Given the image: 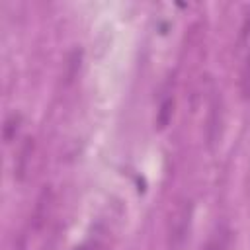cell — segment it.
Instances as JSON below:
<instances>
[{"label":"cell","instance_id":"3","mask_svg":"<svg viewBox=\"0 0 250 250\" xmlns=\"http://www.w3.org/2000/svg\"><path fill=\"white\" fill-rule=\"evenodd\" d=\"M33 150H35V141L33 137H23L18 152H16V158H14V178L18 182H23L27 172H29V166H31V158H33Z\"/></svg>","mask_w":250,"mask_h":250},{"label":"cell","instance_id":"9","mask_svg":"<svg viewBox=\"0 0 250 250\" xmlns=\"http://www.w3.org/2000/svg\"><path fill=\"white\" fill-rule=\"evenodd\" d=\"M229 248V230H219L211 236L203 250H227Z\"/></svg>","mask_w":250,"mask_h":250},{"label":"cell","instance_id":"5","mask_svg":"<svg viewBox=\"0 0 250 250\" xmlns=\"http://www.w3.org/2000/svg\"><path fill=\"white\" fill-rule=\"evenodd\" d=\"M80 61H82V51L80 49H74V51L68 53V59H66V64H64V82L66 84H70L78 76Z\"/></svg>","mask_w":250,"mask_h":250},{"label":"cell","instance_id":"10","mask_svg":"<svg viewBox=\"0 0 250 250\" xmlns=\"http://www.w3.org/2000/svg\"><path fill=\"white\" fill-rule=\"evenodd\" d=\"M240 43H250V10L246 12L242 27H240Z\"/></svg>","mask_w":250,"mask_h":250},{"label":"cell","instance_id":"6","mask_svg":"<svg viewBox=\"0 0 250 250\" xmlns=\"http://www.w3.org/2000/svg\"><path fill=\"white\" fill-rule=\"evenodd\" d=\"M172 113H174V98L162 100V104H160V107H158V113H156V125H158L160 129H164V127L170 123Z\"/></svg>","mask_w":250,"mask_h":250},{"label":"cell","instance_id":"7","mask_svg":"<svg viewBox=\"0 0 250 250\" xmlns=\"http://www.w3.org/2000/svg\"><path fill=\"white\" fill-rule=\"evenodd\" d=\"M20 123H21V115L20 113H10L6 117V121H4V141L6 143H10L16 137V133L20 129Z\"/></svg>","mask_w":250,"mask_h":250},{"label":"cell","instance_id":"2","mask_svg":"<svg viewBox=\"0 0 250 250\" xmlns=\"http://www.w3.org/2000/svg\"><path fill=\"white\" fill-rule=\"evenodd\" d=\"M53 203H55V191H53V186H43L41 191L37 193L35 197V203H33V209H31V215H29V229L31 230H41L49 217H51V211H53Z\"/></svg>","mask_w":250,"mask_h":250},{"label":"cell","instance_id":"8","mask_svg":"<svg viewBox=\"0 0 250 250\" xmlns=\"http://www.w3.org/2000/svg\"><path fill=\"white\" fill-rule=\"evenodd\" d=\"M240 92L244 100H250V53L246 55L242 70H240Z\"/></svg>","mask_w":250,"mask_h":250},{"label":"cell","instance_id":"11","mask_svg":"<svg viewBox=\"0 0 250 250\" xmlns=\"http://www.w3.org/2000/svg\"><path fill=\"white\" fill-rule=\"evenodd\" d=\"M10 250H27V242H25V236L20 234L18 238H14V244Z\"/></svg>","mask_w":250,"mask_h":250},{"label":"cell","instance_id":"1","mask_svg":"<svg viewBox=\"0 0 250 250\" xmlns=\"http://www.w3.org/2000/svg\"><path fill=\"white\" fill-rule=\"evenodd\" d=\"M191 215H193V203L189 199H182L168 223V250H184L188 238H189V229H191Z\"/></svg>","mask_w":250,"mask_h":250},{"label":"cell","instance_id":"4","mask_svg":"<svg viewBox=\"0 0 250 250\" xmlns=\"http://www.w3.org/2000/svg\"><path fill=\"white\" fill-rule=\"evenodd\" d=\"M221 123H223V105H221V98L215 96L209 104V117H207V143H209V146H213L219 141Z\"/></svg>","mask_w":250,"mask_h":250}]
</instances>
